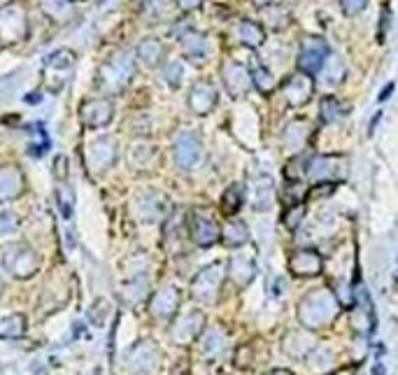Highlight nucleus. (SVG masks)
I'll use <instances>...</instances> for the list:
<instances>
[{
	"mask_svg": "<svg viewBox=\"0 0 398 375\" xmlns=\"http://www.w3.org/2000/svg\"><path fill=\"white\" fill-rule=\"evenodd\" d=\"M42 10L52 21H59V24H66V21L75 14V5L72 0H42Z\"/></svg>",
	"mask_w": 398,
	"mask_h": 375,
	"instance_id": "nucleus-33",
	"label": "nucleus"
},
{
	"mask_svg": "<svg viewBox=\"0 0 398 375\" xmlns=\"http://www.w3.org/2000/svg\"><path fill=\"white\" fill-rule=\"evenodd\" d=\"M75 70V54L70 49H59V52L49 54L42 66V82L49 93H59Z\"/></svg>",
	"mask_w": 398,
	"mask_h": 375,
	"instance_id": "nucleus-4",
	"label": "nucleus"
},
{
	"mask_svg": "<svg viewBox=\"0 0 398 375\" xmlns=\"http://www.w3.org/2000/svg\"><path fill=\"white\" fill-rule=\"evenodd\" d=\"M184 77V66L179 61H168V66L163 68V82L168 86H179Z\"/></svg>",
	"mask_w": 398,
	"mask_h": 375,
	"instance_id": "nucleus-38",
	"label": "nucleus"
},
{
	"mask_svg": "<svg viewBox=\"0 0 398 375\" xmlns=\"http://www.w3.org/2000/svg\"><path fill=\"white\" fill-rule=\"evenodd\" d=\"M221 77H224V86H226V91L233 98L247 96V91L254 86V84H252V73L247 70V66H242V63H238V61L224 63Z\"/></svg>",
	"mask_w": 398,
	"mask_h": 375,
	"instance_id": "nucleus-16",
	"label": "nucleus"
},
{
	"mask_svg": "<svg viewBox=\"0 0 398 375\" xmlns=\"http://www.w3.org/2000/svg\"><path fill=\"white\" fill-rule=\"evenodd\" d=\"M28 35V17L19 3H7L0 7V42L3 45H17Z\"/></svg>",
	"mask_w": 398,
	"mask_h": 375,
	"instance_id": "nucleus-7",
	"label": "nucleus"
},
{
	"mask_svg": "<svg viewBox=\"0 0 398 375\" xmlns=\"http://www.w3.org/2000/svg\"><path fill=\"white\" fill-rule=\"evenodd\" d=\"M182 47H184V54L193 61H200L207 56V38L198 31H186L182 38Z\"/></svg>",
	"mask_w": 398,
	"mask_h": 375,
	"instance_id": "nucleus-30",
	"label": "nucleus"
},
{
	"mask_svg": "<svg viewBox=\"0 0 398 375\" xmlns=\"http://www.w3.org/2000/svg\"><path fill=\"white\" fill-rule=\"evenodd\" d=\"M203 0H177V5L182 7V10L186 12H191V10H196V7H200Z\"/></svg>",
	"mask_w": 398,
	"mask_h": 375,
	"instance_id": "nucleus-43",
	"label": "nucleus"
},
{
	"mask_svg": "<svg viewBox=\"0 0 398 375\" xmlns=\"http://www.w3.org/2000/svg\"><path fill=\"white\" fill-rule=\"evenodd\" d=\"M313 89H315V84H313V77L310 75H291L284 82V96L289 100V105H294V107H301V105H306L310 98H313Z\"/></svg>",
	"mask_w": 398,
	"mask_h": 375,
	"instance_id": "nucleus-22",
	"label": "nucleus"
},
{
	"mask_svg": "<svg viewBox=\"0 0 398 375\" xmlns=\"http://www.w3.org/2000/svg\"><path fill=\"white\" fill-rule=\"evenodd\" d=\"M158 362H161V352H158V345L154 341H149V338H142V341L133 343L131 348L124 350V355H121V366L131 375L154 373L158 369Z\"/></svg>",
	"mask_w": 398,
	"mask_h": 375,
	"instance_id": "nucleus-3",
	"label": "nucleus"
},
{
	"mask_svg": "<svg viewBox=\"0 0 398 375\" xmlns=\"http://www.w3.org/2000/svg\"><path fill=\"white\" fill-rule=\"evenodd\" d=\"M226 273H228V278L233 280L238 287H247L252 280L256 278V261H254V257H247V254L231 257Z\"/></svg>",
	"mask_w": 398,
	"mask_h": 375,
	"instance_id": "nucleus-24",
	"label": "nucleus"
},
{
	"mask_svg": "<svg viewBox=\"0 0 398 375\" xmlns=\"http://www.w3.org/2000/svg\"><path fill=\"white\" fill-rule=\"evenodd\" d=\"M245 198H247V189H245V184H231L221 196V212L228 214V217H233V214L242 207Z\"/></svg>",
	"mask_w": 398,
	"mask_h": 375,
	"instance_id": "nucleus-31",
	"label": "nucleus"
},
{
	"mask_svg": "<svg viewBox=\"0 0 398 375\" xmlns=\"http://www.w3.org/2000/svg\"><path fill=\"white\" fill-rule=\"evenodd\" d=\"M366 5H368V0H343L345 14H359V12H364Z\"/></svg>",
	"mask_w": 398,
	"mask_h": 375,
	"instance_id": "nucleus-42",
	"label": "nucleus"
},
{
	"mask_svg": "<svg viewBox=\"0 0 398 375\" xmlns=\"http://www.w3.org/2000/svg\"><path fill=\"white\" fill-rule=\"evenodd\" d=\"M373 375H385V366H375V369H373Z\"/></svg>",
	"mask_w": 398,
	"mask_h": 375,
	"instance_id": "nucleus-46",
	"label": "nucleus"
},
{
	"mask_svg": "<svg viewBox=\"0 0 398 375\" xmlns=\"http://www.w3.org/2000/svg\"><path fill=\"white\" fill-rule=\"evenodd\" d=\"M163 54H165V47H163V42L158 38H144L135 49V56L147 68H156L158 63L163 61Z\"/></svg>",
	"mask_w": 398,
	"mask_h": 375,
	"instance_id": "nucleus-26",
	"label": "nucleus"
},
{
	"mask_svg": "<svg viewBox=\"0 0 398 375\" xmlns=\"http://www.w3.org/2000/svg\"><path fill=\"white\" fill-rule=\"evenodd\" d=\"M249 73H252V84H254L259 91H261V93L273 91V86H275V79H273L270 70H268L266 66H261V63H256V66L252 68Z\"/></svg>",
	"mask_w": 398,
	"mask_h": 375,
	"instance_id": "nucleus-36",
	"label": "nucleus"
},
{
	"mask_svg": "<svg viewBox=\"0 0 398 375\" xmlns=\"http://www.w3.org/2000/svg\"><path fill=\"white\" fill-rule=\"evenodd\" d=\"M203 331H205V315L200 310H189V313L179 315L177 320H172L170 338L179 348H186L193 341H198Z\"/></svg>",
	"mask_w": 398,
	"mask_h": 375,
	"instance_id": "nucleus-8",
	"label": "nucleus"
},
{
	"mask_svg": "<svg viewBox=\"0 0 398 375\" xmlns=\"http://www.w3.org/2000/svg\"><path fill=\"white\" fill-rule=\"evenodd\" d=\"M340 313V301L327 287L308 292L303 301L298 303V320L306 329L317 331L324 329L336 320Z\"/></svg>",
	"mask_w": 398,
	"mask_h": 375,
	"instance_id": "nucleus-1",
	"label": "nucleus"
},
{
	"mask_svg": "<svg viewBox=\"0 0 398 375\" xmlns=\"http://www.w3.org/2000/svg\"><path fill=\"white\" fill-rule=\"evenodd\" d=\"M256 5H261V7H266V5H273V0H254Z\"/></svg>",
	"mask_w": 398,
	"mask_h": 375,
	"instance_id": "nucleus-47",
	"label": "nucleus"
},
{
	"mask_svg": "<svg viewBox=\"0 0 398 375\" xmlns=\"http://www.w3.org/2000/svg\"><path fill=\"white\" fill-rule=\"evenodd\" d=\"M56 200H59V207H61L63 217H70L72 207H75V196H72L66 186H63V189H56Z\"/></svg>",
	"mask_w": 398,
	"mask_h": 375,
	"instance_id": "nucleus-40",
	"label": "nucleus"
},
{
	"mask_svg": "<svg viewBox=\"0 0 398 375\" xmlns=\"http://www.w3.org/2000/svg\"><path fill=\"white\" fill-rule=\"evenodd\" d=\"M266 375H294V373L287 369H275V371H268Z\"/></svg>",
	"mask_w": 398,
	"mask_h": 375,
	"instance_id": "nucleus-45",
	"label": "nucleus"
},
{
	"mask_svg": "<svg viewBox=\"0 0 398 375\" xmlns=\"http://www.w3.org/2000/svg\"><path fill=\"white\" fill-rule=\"evenodd\" d=\"M238 40L247 47H261L266 40V31L261 24H256V21L245 19L238 24Z\"/></svg>",
	"mask_w": 398,
	"mask_h": 375,
	"instance_id": "nucleus-29",
	"label": "nucleus"
},
{
	"mask_svg": "<svg viewBox=\"0 0 398 375\" xmlns=\"http://www.w3.org/2000/svg\"><path fill=\"white\" fill-rule=\"evenodd\" d=\"M135 210L142 221H158L168 214V200L158 191H144L135 200Z\"/></svg>",
	"mask_w": 398,
	"mask_h": 375,
	"instance_id": "nucleus-19",
	"label": "nucleus"
},
{
	"mask_svg": "<svg viewBox=\"0 0 398 375\" xmlns=\"http://www.w3.org/2000/svg\"><path fill=\"white\" fill-rule=\"evenodd\" d=\"M72 3H75V0H72Z\"/></svg>",
	"mask_w": 398,
	"mask_h": 375,
	"instance_id": "nucleus-51",
	"label": "nucleus"
},
{
	"mask_svg": "<svg viewBox=\"0 0 398 375\" xmlns=\"http://www.w3.org/2000/svg\"><path fill=\"white\" fill-rule=\"evenodd\" d=\"M198 341H200L203 359H217L228 350V334H226V329L219 327V324H217V327H207L200 334Z\"/></svg>",
	"mask_w": 398,
	"mask_h": 375,
	"instance_id": "nucleus-20",
	"label": "nucleus"
},
{
	"mask_svg": "<svg viewBox=\"0 0 398 375\" xmlns=\"http://www.w3.org/2000/svg\"><path fill=\"white\" fill-rule=\"evenodd\" d=\"M84 375H100V369H93V371H89V373H84Z\"/></svg>",
	"mask_w": 398,
	"mask_h": 375,
	"instance_id": "nucleus-49",
	"label": "nucleus"
},
{
	"mask_svg": "<svg viewBox=\"0 0 398 375\" xmlns=\"http://www.w3.org/2000/svg\"><path fill=\"white\" fill-rule=\"evenodd\" d=\"M303 217H306V207H303L301 203H298V205H289V210H287V214H284V226L291 229V231H296V229L301 226Z\"/></svg>",
	"mask_w": 398,
	"mask_h": 375,
	"instance_id": "nucleus-39",
	"label": "nucleus"
},
{
	"mask_svg": "<svg viewBox=\"0 0 398 375\" xmlns=\"http://www.w3.org/2000/svg\"><path fill=\"white\" fill-rule=\"evenodd\" d=\"M172 156L182 170H193L203 158V142L196 131H179L172 145Z\"/></svg>",
	"mask_w": 398,
	"mask_h": 375,
	"instance_id": "nucleus-9",
	"label": "nucleus"
},
{
	"mask_svg": "<svg viewBox=\"0 0 398 375\" xmlns=\"http://www.w3.org/2000/svg\"><path fill=\"white\" fill-rule=\"evenodd\" d=\"M340 117H343V105L333 96H327L322 100V121L324 124H333V121H338Z\"/></svg>",
	"mask_w": 398,
	"mask_h": 375,
	"instance_id": "nucleus-37",
	"label": "nucleus"
},
{
	"mask_svg": "<svg viewBox=\"0 0 398 375\" xmlns=\"http://www.w3.org/2000/svg\"><path fill=\"white\" fill-rule=\"evenodd\" d=\"M144 296H147V275H137L126 285L124 301L128 306H135L137 301H144Z\"/></svg>",
	"mask_w": 398,
	"mask_h": 375,
	"instance_id": "nucleus-35",
	"label": "nucleus"
},
{
	"mask_svg": "<svg viewBox=\"0 0 398 375\" xmlns=\"http://www.w3.org/2000/svg\"><path fill=\"white\" fill-rule=\"evenodd\" d=\"M322 82L327 84V86H336L343 82V77L347 73V68H345V61L340 59L338 54H329L327 56V61H324V66H322Z\"/></svg>",
	"mask_w": 398,
	"mask_h": 375,
	"instance_id": "nucleus-32",
	"label": "nucleus"
},
{
	"mask_svg": "<svg viewBox=\"0 0 398 375\" xmlns=\"http://www.w3.org/2000/svg\"><path fill=\"white\" fill-rule=\"evenodd\" d=\"M315 350V343L310 341V336L306 334V331H291V334L287 336L284 341V352L289 357L294 359H306L313 355Z\"/></svg>",
	"mask_w": 398,
	"mask_h": 375,
	"instance_id": "nucleus-28",
	"label": "nucleus"
},
{
	"mask_svg": "<svg viewBox=\"0 0 398 375\" xmlns=\"http://www.w3.org/2000/svg\"><path fill=\"white\" fill-rule=\"evenodd\" d=\"M347 168V161L338 154H329V156H308V168H306V177L313 179V182H331L336 177H343Z\"/></svg>",
	"mask_w": 398,
	"mask_h": 375,
	"instance_id": "nucleus-10",
	"label": "nucleus"
},
{
	"mask_svg": "<svg viewBox=\"0 0 398 375\" xmlns=\"http://www.w3.org/2000/svg\"><path fill=\"white\" fill-rule=\"evenodd\" d=\"M394 91V84H387L385 86V91H380V103H382V100H387L389 98V93H392Z\"/></svg>",
	"mask_w": 398,
	"mask_h": 375,
	"instance_id": "nucleus-44",
	"label": "nucleus"
},
{
	"mask_svg": "<svg viewBox=\"0 0 398 375\" xmlns=\"http://www.w3.org/2000/svg\"><path fill=\"white\" fill-rule=\"evenodd\" d=\"M189 236L198 247H212L214 243L221 240V229L217 226L212 217L203 212H191L189 214Z\"/></svg>",
	"mask_w": 398,
	"mask_h": 375,
	"instance_id": "nucleus-15",
	"label": "nucleus"
},
{
	"mask_svg": "<svg viewBox=\"0 0 398 375\" xmlns=\"http://www.w3.org/2000/svg\"><path fill=\"white\" fill-rule=\"evenodd\" d=\"M0 292H3V287H0Z\"/></svg>",
	"mask_w": 398,
	"mask_h": 375,
	"instance_id": "nucleus-50",
	"label": "nucleus"
},
{
	"mask_svg": "<svg viewBox=\"0 0 398 375\" xmlns=\"http://www.w3.org/2000/svg\"><path fill=\"white\" fill-rule=\"evenodd\" d=\"M79 117L86 128H103L114 117V103L110 98H89L79 107Z\"/></svg>",
	"mask_w": 398,
	"mask_h": 375,
	"instance_id": "nucleus-14",
	"label": "nucleus"
},
{
	"mask_svg": "<svg viewBox=\"0 0 398 375\" xmlns=\"http://www.w3.org/2000/svg\"><path fill=\"white\" fill-rule=\"evenodd\" d=\"M19 226V219L14 217L12 212H0V236H7L12 231H17Z\"/></svg>",
	"mask_w": 398,
	"mask_h": 375,
	"instance_id": "nucleus-41",
	"label": "nucleus"
},
{
	"mask_svg": "<svg viewBox=\"0 0 398 375\" xmlns=\"http://www.w3.org/2000/svg\"><path fill=\"white\" fill-rule=\"evenodd\" d=\"M224 278H226V266H224L221 261H214V264L205 266V268L198 271V275L193 278L191 296L196 299L198 303L212 306V303L219 301Z\"/></svg>",
	"mask_w": 398,
	"mask_h": 375,
	"instance_id": "nucleus-5",
	"label": "nucleus"
},
{
	"mask_svg": "<svg viewBox=\"0 0 398 375\" xmlns=\"http://www.w3.org/2000/svg\"><path fill=\"white\" fill-rule=\"evenodd\" d=\"M322 268H324V259L320 252L313 247L296 250L291 259H289V271L298 278H315L320 275Z\"/></svg>",
	"mask_w": 398,
	"mask_h": 375,
	"instance_id": "nucleus-17",
	"label": "nucleus"
},
{
	"mask_svg": "<svg viewBox=\"0 0 398 375\" xmlns=\"http://www.w3.org/2000/svg\"><path fill=\"white\" fill-rule=\"evenodd\" d=\"M179 301H182V294H179L177 287L165 285L161 289H156L149 299V313L154 320L161 322H172L177 317L179 310Z\"/></svg>",
	"mask_w": 398,
	"mask_h": 375,
	"instance_id": "nucleus-11",
	"label": "nucleus"
},
{
	"mask_svg": "<svg viewBox=\"0 0 398 375\" xmlns=\"http://www.w3.org/2000/svg\"><path fill=\"white\" fill-rule=\"evenodd\" d=\"M329 56V45L327 40L322 38H306L301 45V54H298V68L303 75L313 77L315 73H320L324 61Z\"/></svg>",
	"mask_w": 398,
	"mask_h": 375,
	"instance_id": "nucleus-13",
	"label": "nucleus"
},
{
	"mask_svg": "<svg viewBox=\"0 0 398 375\" xmlns=\"http://www.w3.org/2000/svg\"><path fill=\"white\" fill-rule=\"evenodd\" d=\"M24 193V175L17 165H3L0 168V203H10Z\"/></svg>",
	"mask_w": 398,
	"mask_h": 375,
	"instance_id": "nucleus-23",
	"label": "nucleus"
},
{
	"mask_svg": "<svg viewBox=\"0 0 398 375\" xmlns=\"http://www.w3.org/2000/svg\"><path fill=\"white\" fill-rule=\"evenodd\" d=\"M26 329L28 324L24 315H7L0 320V338H5V341H17L26 334Z\"/></svg>",
	"mask_w": 398,
	"mask_h": 375,
	"instance_id": "nucleus-34",
	"label": "nucleus"
},
{
	"mask_svg": "<svg viewBox=\"0 0 398 375\" xmlns=\"http://www.w3.org/2000/svg\"><path fill=\"white\" fill-rule=\"evenodd\" d=\"M217 100H219V93L212 82H196L189 91V110L198 117H205L214 110Z\"/></svg>",
	"mask_w": 398,
	"mask_h": 375,
	"instance_id": "nucleus-18",
	"label": "nucleus"
},
{
	"mask_svg": "<svg viewBox=\"0 0 398 375\" xmlns=\"http://www.w3.org/2000/svg\"><path fill=\"white\" fill-rule=\"evenodd\" d=\"M308 138H310V124H306V121H291V124L284 128L282 145L291 151V154H296V151H301L306 147Z\"/></svg>",
	"mask_w": 398,
	"mask_h": 375,
	"instance_id": "nucleus-25",
	"label": "nucleus"
},
{
	"mask_svg": "<svg viewBox=\"0 0 398 375\" xmlns=\"http://www.w3.org/2000/svg\"><path fill=\"white\" fill-rule=\"evenodd\" d=\"M119 158V145L112 138H98L93 140L86 149V163L91 172H105L110 170Z\"/></svg>",
	"mask_w": 398,
	"mask_h": 375,
	"instance_id": "nucleus-12",
	"label": "nucleus"
},
{
	"mask_svg": "<svg viewBox=\"0 0 398 375\" xmlns=\"http://www.w3.org/2000/svg\"><path fill=\"white\" fill-rule=\"evenodd\" d=\"M133 3H135L137 7H144V5H147V3H151V0H133Z\"/></svg>",
	"mask_w": 398,
	"mask_h": 375,
	"instance_id": "nucleus-48",
	"label": "nucleus"
},
{
	"mask_svg": "<svg viewBox=\"0 0 398 375\" xmlns=\"http://www.w3.org/2000/svg\"><path fill=\"white\" fill-rule=\"evenodd\" d=\"M221 243L226 247H242V245L249 243V229L242 219H231L224 224L221 229Z\"/></svg>",
	"mask_w": 398,
	"mask_h": 375,
	"instance_id": "nucleus-27",
	"label": "nucleus"
},
{
	"mask_svg": "<svg viewBox=\"0 0 398 375\" xmlns=\"http://www.w3.org/2000/svg\"><path fill=\"white\" fill-rule=\"evenodd\" d=\"M3 268L10 273L12 278L28 280L33 278L40 268V257L33 247L24 243H14L3 252Z\"/></svg>",
	"mask_w": 398,
	"mask_h": 375,
	"instance_id": "nucleus-6",
	"label": "nucleus"
},
{
	"mask_svg": "<svg viewBox=\"0 0 398 375\" xmlns=\"http://www.w3.org/2000/svg\"><path fill=\"white\" fill-rule=\"evenodd\" d=\"M247 198L254 210H259V212L270 210V205L275 200V184H273L270 175H259L252 179V184L247 189Z\"/></svg>",
	"mask_w": 398,
	"mask_h": 375,
	"instance_id": "nucleus-21",
	"label": "nucleus"
},
{
	"mask_svg": "<svg viewBox=\"0 0 398 375\" xmlns=\"http://www.w3.org/2000/svg\"><path fill=\"white\" fill-rule=\"evenodd\" d=\"M135 75V54L117 52L98 70V84L107 93H121Z\"/></svg>",
	"mask_w": 398,
	"mask_h": 375,
	"instance_id": "nucleus-2",
	"label": "nucleus"
}]
</instances>
